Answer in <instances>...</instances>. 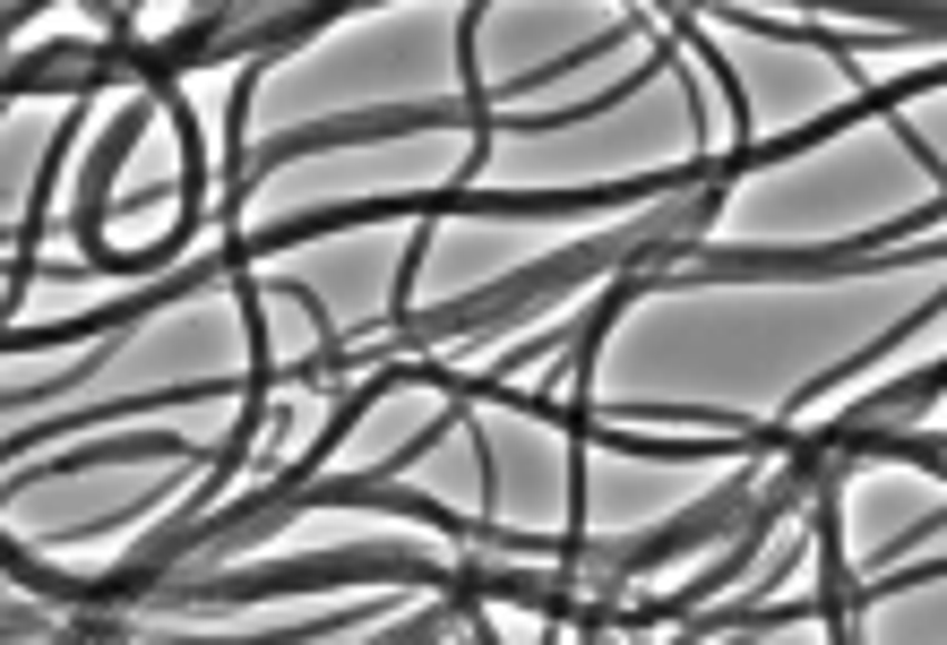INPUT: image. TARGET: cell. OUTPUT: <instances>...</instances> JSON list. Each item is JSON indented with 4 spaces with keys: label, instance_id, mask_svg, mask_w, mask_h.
Here are the masks:
<instances>
[{
    "label": "cell",
    "instance_id": "6da1fadb",
    "mask_svg": "<svg viewBox=\"0 0 947 645\" xmlns=\"http://www.w3.org/2000/svg\"><path fill=\"white\" fill-rule=\"evenodd\" d=\"M156 508H172V499H138V508L121 516V525H138V516H156ZM103 534H112V516H96V525H69L61 543H103Z\"/></svg>",
    "mask_w": 947,
    "mask_h": 645
}]
</instances>
